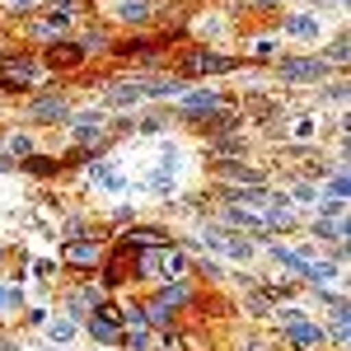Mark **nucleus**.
<instances>
[{"label":"nucleus","mask_w":351,"mask_h":351,"mask_svg":"<svg viewBox=\"0 0 351 351\" xmlns=\"http://www.w3.org/2000/svg\"><path fill=\"white\" fill-rule=\"evenodd\" d=\"M136 271H141V276L178 281V276L188 271V258H183L178 248H169V243H160V248H141V253H136Z\"/></svg>","instance_id":"f257e3e1"},{"label":"nucleus","mask_w":351,"mask_h":351,"mask_svg":"<svg viewBox=\"0 0 351 351\" xmlns=\"http://www.w3.org/2000/svg\"><path fill=\"white\" fill-rule=\"evenodd\" d=\"M0 84H5V89H24V84H38V61H33V56L5 52V56H0Z\"/></svg>","instance_id":"f03ea898"},{"label":"nucleus","mask_w":351,"mask_h":351,"mask_svg":"<svg viewBox=\"0 0 351 351\" xmlns=\"http://www.w3.org/2000/svg\"><path fill=\"white\" fill-rule=\"evenodd\" d=\"M239 71V61L225 52H183V75H225Z\"/></svg>","instance_id":"7ed1b4c3"},{"label":"nucleus","mask_w":351,"mask_h":351,"mask_svg":"<svg viewBox=\"0 0 351 351\" xmlns=\"http://www.w3.org/2000/svg\"><path fill=\"white\" fill-rule=\"evenodd\" d=\"M324 75H328V61H324V56H291V61H281V80H286V84L324 80Z\"/></svg>","instance_id":"20e7f679"},{"label":"nucleus","mask_w":351,"mask_h":351,"mask_svg":"<svg viewBox=\"0 0 351 351\" xmlns=\"http://www.w3.org/2000/svg\"><path fill=\"white\" fill-rule=\"evenodd\" d=\"M202 112H220V94H216V89H192V94H178V117H183V122H197Z\"/></svg>","instance_id":"39448f33"},{"label":"nucleus","mask_w":351,"mask_h":351,"mask_svg":"<svg viewBox=\"0 0 351 351\" xmlns=\"http://www.w3.org/2000/svg\"><path fill=\"white\" fill-rule=\"evenodd\" d=\"M28 122H71V99H66V94L33 99V104H28Z\"/></svg>","instance_id":"423d86ee"},{"label":"nucleus","mask_w":351,"mask_h":351,"mask_svg":"<svg viewBox=\"0 0 351 351\" xmlns=\"http://www.w3.org/2000/svg\"><path fill=\"white\" fill-rule=\"evenodd\" d=\"M89 332H94V342H108V347H112V342H122V324H117V314L104 309V304L89 314Z\"/></svg>","instance_id":"0eeeda50"},{"label":"nucleus","mask_w":351,"mask_h":351,"mask_svg":"<svg viewBox=\"0 0 351 351\" xmlns=\"http://www.w3.org/2000/svg\"><path fill=\"white\" fill-rule=\"evenodd\" d=\"M160 243H169V234H164V230H155V225H136V230H127V234H122V253L160 248Z\"/></svg>","instance_id":"6e6552de"},{"label":"nucleus","mask_w":351,"mask_h":351,"mask_svg":"<svg viewBox=\"0 0 351 351\" xmlns=\"http://www.w3.org/2000/svg\"><path fill=\"white\" fill-rule=\"evenodd\" d=\"M71 127H75L80 141H104V132H108L104 112H71Z\"/></svg>","instance_id":"1a4fd4ad"},{"label":"nucleus","mask_w":351,"mask_h":351,"mask_svg":"<svg viewBox=\"0 0 351 351\" xmlns=\"http://www.w3.org/2000/svg\"><path fill=\"white\" fill-rule=\"evenodd\" d=\"M112 14H117L122 24H145V19L155 14V5H150V0H112Z\"/></svg>","instance_id":"9d476101"},{"label":"nucleus","mask_w":351,"mask_h":351,"mask_svg":"<svg viewBox=\"0 0 351 351\" xmlns=\"http://www.w3.org/2000/svg\"><path fill=\"white\" fill-rule=\"evenodd\" d=\"M61 263H99V239H71V243H61Z\"/></svg>","instance_id":"9b49d317"},{"label":"nucleus","mask_w":351,"mask_h":351,"mask_svg":"<svg viewBox=\"0 0 351 351\" xmlns=\"http://www.w3.org/2000/svg\"><path fill=\"white\" fill-rule=\"evenodd\" d=\"M286 38H300V43L319 38V19L314 14H286Z\"/></svg>","instance_id":"f8f14e48"},{"label":"nucleus","mask_w":351,"mask_h":351,"mask_svg":"<svg viewBox=\"0 0 351 351\" xmlns=\"http://www.w3.org/2000/svg\"><path fill=\"white\" fill-rule=\"evenodd\" d=\"M220 173L234 178V183H248V188H263V183H267L263 169H248V164H220Z\"/></svg>","instance_id":"ddd939ff"},{"label":"nucleus","mask_w":351,"mask_h":351,"mask_svg":"<svg viewBox=\"0 0 351 351\" xmlns=\"http://www.w3.org/2000/svg\"><path fill=\"white\" fill-rule=\"evenodd\" d=\"M263 206H267V230H271V225H286V230L295 225V211L286 206V197H267Z\"/></svg>","instance_id":"4468645a"},{"label":"nucleus","mask_w":351,"mask_h":351,"mask_svg":"<svg viewBox=\"0 0 351 351\" xmlns=\"http://www.w3.org/2000/svg\"><path fill=\"white\" fill-rule=\"evenodd\" d=\"M145 94H141V80H127V84H112V94H108V104L112 108H127V104H141Z\"/></svg>","instance_id":"2eb2a0df"},{"label":"nucleus","mask_w":351,"mask_h":351,"mask_svg":"<svg viewBox=\"0 0 351 351\" xmlns=\"http://www.w3.org/2000/svg\"><path fill=\"white\" fill-rule=\"evenodd\" d=\"M304 281L324 291L328 281H337V267H332V263H314V258H309V263H304Z\"/></svg>","instance_id":"dca6fc26"},{"label":"nucleus","mask_w":351,"mask_h":351,"mask_svg":"<svg viewBox=\"0 0 351 351\" xmlns=\"http://www.w3.org/2000/svg\"><path fill=\"white\" fill-rule=\"evenodd\" d=\"M271 258H276L286 271H295V276H304V263H309L304 253H291V248H281V243H271Z\"/></svg>","instance_id":"f3484780"},{"label":"nucleus","mask_w":351,"mask_h":351,"mask_svg":"<svg viewBox=\"0 0 351 351\" xmlns=\"http://www.w3.org/2000/svg\"><path fill=\"white\" fill-rule=\"evenodd\" d=\"M291 342H295V347H324V328L295 324V328H291Z\"/></svg>","instance_id":"a211bd4d"},{"label":"nucleus","mask_w":351,"mask_h":351,"mask_svg":"<svg viewBox=\"0 0 351 351\" xmlns=\"http://www.w3.org/2000/svg\"><path fill=\"white\" fill-rule=\"evenodd\" d=\"M230 216V225H239V230H253V234H267V220H258V216H248L243 206H230L225 211Z\"/></svg>","instance_id":"6ab92c4d"},{"label":"nucleus","mask_w":351,"mask_h":351,"mask_svg":"<svg viewBox=\"0 0 351 351\" xmlns=\"http://www.w3.org/2000/svg\"><path fill=\"white\" fill-rule=\"evenodd\" d=\"M66 309H71V314H89V309H99V291H94V286L75 291V295L66 300Z\"/></svg>","instance_id":"aec40b11"},{"label":"nucleus","mask_w":351,"mask_h":351,"mask_svg":"<svg viewBox=\"0 0 351 351\" xmlns=\"http://www.w3.org/2000/svg\"><path fill=\"white\" fill-rule=\"evenodd\" d=\"M220 248H225L230 258H239V263H248V258H253V243L243 239V234H230V239L220 243Z\"/></svg>","instance_id":"412c9836"},{"label":"nucleus","mask_w":351,"mask_h":351,"mask_svg":"<svg viewBox=\"0 0 351 351\" xmlns=\"http://www.w3.org/2000/svg\"><path fill=\"white\" fill-rule=\"evenodd\" d=\"M47 337H52V342H71V337H75V319H52V324H47Z\"/></svg>","instance_id":"4be33fe9"},{"label":"nucleus","mask_w":351,"mask_h":351,"mask_svg":"<svg viewBox=\"0 0 351 351\" xmlns=\"http://www.w3.org/2000/svg\"><path fill=\"white\" fill-rule=\"evenodd\" d=\"M328 197H332V202H347V169H342V164H337L332 178H328Z\"/></svg>","instance_id":"5701e85b"},{"label":"nucleus","mask_w":351,"mask_h":351,"mask_svg":"<svg viewBox=\"0 0 351 351\" xmlns=\"http://www.w3.org/2000/svg\"><path fill=\"white\" fill-rule=\"evenodd\" d=\"M47 61H52V66H61V61L71 66V61H80V47H71V43H56L52 52H47Z\"/></svg>","instance_id":"b1692460"},{"label":"nucleus","mask_w":351,"mask_h":351,"mask_svg":"<svg viewBox=\"0 0 351 351\" xmlns=\"http://www.w3.org/2000/svg\"><path fill=\"white\" fill-rule=\"evenodd\" d=\"M117 319L132 328V332H141V328H145V309H127V314H117Z\"/></svg>","instance_id":"393cba45"},{"label":"nucleus","mask_w":351,"mask_h":351,"mask_svg":"<svg viewBox=\"0 0 351 351\" xmlns=\"http://www.w3.org/2000/svg\"><path fill=\"white\" fill-rule=\"evenodd\" d=\"M24 169H33V173H52V169H56V160H43V155H28V160H24Z\"/></svg>","instance_id":"a878e982"},{"label":"nucleus","mask_w":351,"mask_h":351,"mask_svg":"<svg viewBox=\"0 0 351 351\" xmlns=\"http://www.w3.org/2000/svg\"><path fill=\"white\" fill-rule=\"evenodd\" d=\"M10 150H14V155H24V160H28V155H33V141H28V136L19 132V136H10Z\"/></svg>","instance_id":"bb28decb"},{"label":"nucleus","mask_w":351,"mask_h":351,"mask_svg":"<svg viewBox=\"0 0 351 351\" xmlns=\"http://www.w3.org/2000/svg\"><path fill=\"white\" fill-rule=\"evenodd\" d=\"M122 342H127V347H132V351H145V347H150V332H145V328H141V332H127V337H122Z\"/></svg>","instance_id":"cd10ccee"},{"label":"nucleus","mask_w":351,"mask_h":351,"mask_svg":"<svg viewBox=\"0 0 351 351\" xmlns=\"http://www.w3.org/2000/svg\"><path fill=\"white\" fill-rule=\"evenodd\" d=\"M276 319H281V328H295V324H304V309H281Z\"/></svg>","instance_id":"c85d7f7f"},{"label":"nucleus","mask_w":351,"mask_h":351,"mask_svg":"<svg viewBox=\"0 0 351 351\" xmlns=\"http://www.w3.org/2000/svg\"><path fill=\"white\" fill-rule=\"evenodd\" d=\"M291 136H295V141H309V136H314V122H309V117L295 122V132H291Z\"/></svg>","instance_id":"c756f323"},{"label":"nucleus","mask_w":351,"mask_h":351,"mask_svg":"<svg viewBox=\"0 0 351 351\" xmlns=\"http://www.w3.org/2000/svg\"><path fill=\"white\" fill-rule=\"evenodd\" d=\"M220 155H234V150H243V141H216Z\"/></svg>","instance_id":"7c9ffc66"},{"label":"nucleus","mask_w":351,"mask_h":351,"mask_svg":"<svg viewBox=\"0 0 351 351\" xmlns=\"http://www.w3.org/2000/svg\"><path fill=\"white\" fill-rule=\"evenodd\" d=\"M300 197V202H314V188H309V183H295V188H291Z\"/></svg>","instance_id":"2f4dec72"},{"label":"nucleus","mask_w":351,"mask_h":351,"mask_svg":"<svg viewBox=\"0 0 351 351\" xmlns=\"http://www.w3.org/2000/svg\"><path fill=\"white\" fill-rule=\"evenodd\" d=\"M253 5H263V10H271V5H276V0H253Z\"/></svg>","instance_id":"473e14b6"},{"label":"nucleus","mask_w":351,"mask_h":351,"mask_svg":"<svg viewBox=\"0 0 351 351\" xmlns=\"http://www.w3.org/2000/svg\"><path fill=\"white\" fill-rule=\"evenodd\" d=\"M5 304H10V291H0V309H5Z\"/></svg>","instance_id":"72a5a7b5"},{"label":"nucleus","mask_w":351,"mask_h":351,"mask_svg":"<svg viewBox=\"0 0 351 351\" xmlns=\"http://www.w3.org/2000/svg\"><path fill=\"white\" fill-rule=\"evenodd\" d=\"M14 5H33V0H14Z\"/></svg>","instance_id":"f704fd0d"},{"label":"nucleus","mask_w":351,"mask_h":351,"mask_svg":"<svg viewBox=\"0 0 351 351\" xmlns=\"http://www.w3.org/2000/svg\"><path fill=\"white\" fill-rule=\"evenodd\" d=\"M0 145H5V136H0Z\"/></svg>","instance_id":"c9c22d12"}]
</instances>
